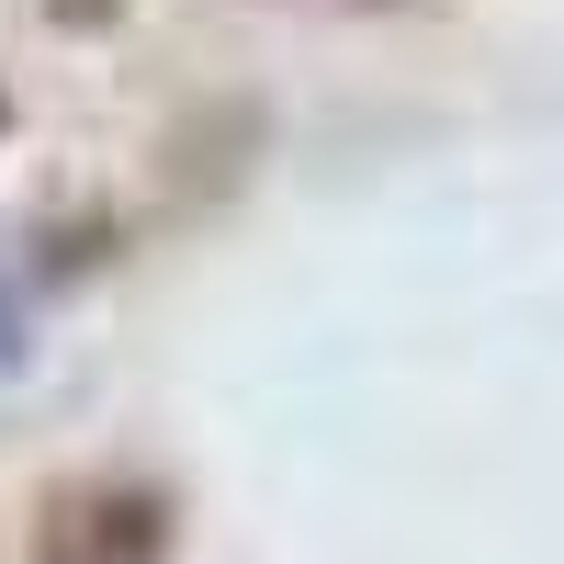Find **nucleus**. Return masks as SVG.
Listing matches in <instances>:
<instances>
[{
	"instance_id": "obj_2",
	"label": "nucleus",
	"mask_w": 564,
	"mask_h": 564,
	"mask_svg": "<svg viewBox=\"0 0 564 564\" xmlns=\"http://www.w3.org/2000/svg\"><path fill=\"white\" fill-rule=\"evenodd\" d=\"M0 361H12V305H0Z\"/></svg>"
},
{
	"instance_id": "obj_1",
	"label": "nucleus",
	"mask_w": 564,
	"mask_h": 564,
	"mask_svg": "<svg viewBox=\"0 0 564 564\" xmlns=\"http://www.w3.org/2000/svg\"><path fill=\"white\" fill-rule=\"evenodd\" d=\"M159 553H170V497L159 486L90 475V486H57L34 508V564H159Z\"/></svg>"
}]
</instances>
